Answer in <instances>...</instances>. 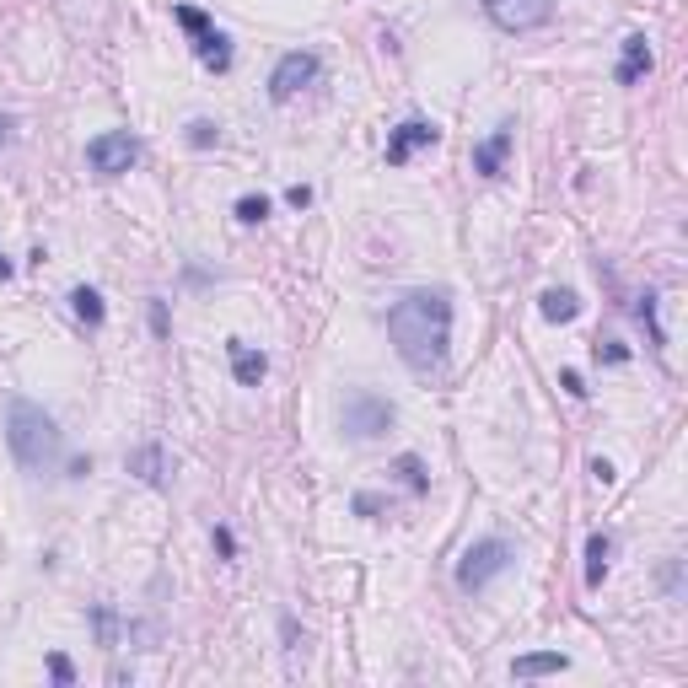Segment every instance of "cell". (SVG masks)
<instances>
[{
    "label": "cell",
    "instance_id": "27",
    "mask_svg": "<svg viewBox=\"0 0 688 688\" xmlns=\"http://www.w3.org/2000/svg\"><path fill=\"white\" fill-rule=\"evenodd\" d=\"M215 549H221V554H237V538L226 533V527H215Z\"/></svg>",
    "mask_w": 688,
    "mask_h": 688
},
{
    "label": "cell",
    "instance_id": "14",
    "mask_svg": "<svg viewBox=\"0 0 688 688\" xmlns=\"http://www.w3.org/2000/svg\"><path fill=\"white\" fill-rule=\"evenodd\" d=\"M608 554H613V538L608 533L586 538V586H602V576H608Z\"/></svg>",
    "mask_w": 688,
    "mask_h": 688
},
{
    "label": "cell",
    "instance_id": "11",
    "mask_svg": "<svg viewBox=\"0 0 688 688\" xmlns=\"http://www.w3.org/2000/svg\"><path fill=\"white\" fill-rule=\"evenodd\" d=\"M651 65H656V54H651V43H645V33H629L624 38V60H619V86H635L640 76H651Z\"/></svg>",
    "mask_w": 688,
    "mask_h": 688
},
{
    "label": "cell",
    "instance_id": "3",
    "mask_svg": "<svg viewBox=\"0 0 688 688\" xmlns=\"http://www.w3.org/2000/svg\"><path fill=\"white\" fill-rule=\"evenodd\" d=\"M393 404H387L382 393H366V387H355L350 398H344V409H339V425H344V436L350 441H377L393 430Z\"/></svg>",
    "mask_w": 688,
    "mask_h": 688
},
{
    "label": "cell",
    "instance_id": "29",
    "mask_svg": "<svg viewBox=\"0 0 688 688\" xmlns=\"http://www.w3.org/2000/svg\"><path fill=\"white\" fill-rule=\"evenodd\" d=\"M11 129H17V119H11V113H0V146L11 140Z\"/></svg>",
    "mask_w": 688,
    "mask_h": 688
},
{
    "label": "cell",
    "instance_id": "6",
    "mask_svg": "<svg viewBox=\"0 0 688 688\" xmlns=\"http://www.w3.org/2000/svg\"><path fill=\"white\" fill-rule=\"evenodd\" d=\"M479 6L500 33H538V27L554 22L559 0H479Z\"/></svg>",
    "mask_w": 688,
    "mask_h": 688
},
{
    "label": "cell",
    "instance_id": "13",
    "mask_svg": "<svg viewBox=\"0 0 688 688\" xmlns=\"http://www.w3.org/2000/svg\"><path fill=\"white\" fill-rule=\"evenodd\" d=\"M565 667H570L565 651H533L511 662V678H549V672H565Z\"/></svg>",
    "mask_w": 688,
    "mask_h": 688
},
{
    "label": "cell",
    "instance_id": "7",
    "mask_svg": "<svg viewBox=\"0 0 688 688\" xmlns=\"http://www.w3.org/2000/svg\"><path fill=\"white\" fill-rule=\"evenodd\" d=\"M86 162H92V172H103V178H124L140 162V140L129 129H108V135H97L86 146Z\"/></svg>",
    "mask_w": 688,
    "mask_h": 688
},
{
    "label": "cell",
    "instance_id": "20",
    "mask_svg": "<svg viewBox=\"0 0 688 688\" xmlns=\"http://www.w3.org/2000/svg\"><path fill=\"white\" fill-rule=\"evenodd\" d=\"M215 140H221V124H210V119H194V124H189V146H194V151H210Z\"/></svg>",
    "mask_w": 688,
    "mask_h": 688
},
{
    "label": "cell",
    "instance_id": "4",
    "mask_svg": "<svg viewBox=\"0 0 688 688\" xmlns=\"http://www.w3.org/2000/svg\"><path fill=\"white\" fill-rule=\"evenodd\" d=\"M172 17H178V27L194 38L199 65L215 70V76H221V70H232V43H226V33L205 17V11H194V6H172Z\"/></svg>",
    "mask_w": 688,
    "mask_h": 688
},
{
    "label": "cell",
    "instance_id": "15",
    "mask_svg": "<svg viewBox=\"0 0 688 688\" xmlns=\"http://www.w3.org/2000/svg\"><path fill=\"white\" fill-rule=\"evenodd\" d=\"M129 473H140L146 484H162V479H167V457H162V447H135V452H129Z\"/></svg>",
    "mask_w": 688,
    "mask_h": 688
},
{
    "label": "cell",
    "instance_id": "2",
    "mask_svg": "<svg viewBox=\"0 0 688 688\" xmlns=\"http://www.w3.org/2000/svg\"><path fill=\"white\" fill-rule=\"evenodd\" d=\"M6 441H11V457L22 463V473H49L60 463V425L33 398H11L6 404Z\"/></svg>",
    "mask_w": 688,
    "mask_h": 688
},
{
    "label": "cell",
    "instance_id": "16",
    "mask_svg": "<svg viewBox=\"0 0 688 688\" xmlns=\"http://www.w3.org/2000/svg\"><path fill=\"white\" fill-rule=\"evenodd\" d=\"M543 318L549 323H570V318H581V296L576 291H543Z\"/></svg>",
    "mask_w": 688,
    "mask_h": 688
},
{
    "label": "cell",
    "instance_id": "23",
    "mask_svg": "<svg viewBox=\"0 0 688 688\" xmlns=\"http://www.w3.org/2000/svg\"><path fill=\"white\" fill-rule=\"evenodd\" d=\"M92 624H97V640L113 645V608H97V613H92Z\"/></svg>",
    "mask_w": 688,
    "mask_h": 688
},
{
    "label": "cell",
    "instance_id": "1",
    "mask_svg": "<svg viewBox=\"0 0 688 688\" xmlns=\"http://www.w3.org/2000/svg\"><path fill=\"white\" fill-rule=\"evenodd\" d=\"M387 339H393L398 361L409 371H430L447 366V344H452V296L447 291H404L387 307Z\"/></svg>",
    "mask_w": 688,
    "mask_h": 688
},
{
    "label": "cell",
    "instance_id": "9",
    "mask_svg": "<svg viewBox=\"0 0 688 688\" xmlns=\"http://www.w3.org/2000/svg\"><path fill=\"white\" fill-rule=\"evenodd\" d=\"M436 140H441V129L430 124V119H404L393 135H387V167H404L414 151H420V146H436Z\"/></svg>",
    "mask_w": 688,
    "mask_h": 688
},
{
    "label": "cell",
    "instance_id": "10",
    "mask_svg": "<svg viewBox=\"0 0 688 688\" xmlns=\"http://www.w3.org/2000/svg\"><path fill=\"white\" fill-rule=\"evenodd\" d=\"M511 140H516V124H495V135L473 146V172H484V178H500V167H506Z\"/></svg>",
    "mask_w": 688,
    "mask_h": 688
},
{
    "label": "cell",
    "instance_id": "5",
    "mask_svg": "<svg viewBox=\"0 0 688 688\" xmlns=\"http://www.w3.org/2000/svg\"><path fill=\"white\" fill-rule=\"evenodd\" d=\"M506 565H511V543L506 538H479L463 559H457V586H463V592H484L495 576H506Z\"/></svg>",
    "mask_w": 688,
    "mask_h": 688
},
{
    "label": "cell",
    "instance_id": "30",
    "mask_svg": "<svg viewBox=\"0 0 688 688\" xmlns=\"http://www.w3.org/2000/svg\"><path fill=\"white\" fill-rule=\"evenodd\" d=\"M11 275H17V264H11L6 253H0V280H11Z\"/></svg>",
    "mask_w": 688,
    "mask_h": 688
},
{
    "label": "cell",
    "instance_id": "8",
    "mask_svg": "<svg viewBox=\"0 0 688 688\" xmlns=\"http://www.w3.org/2000/svg\"><path fill=\"white\" fill-rule=\"evenodd\" d=\"M318 54H307V49H291V54H280V65H275V76H269V97L275 103H291L296 92H307L312 81H318Z\"/></svg>",
    "mask_w": 688,
    "mask_h": 688
},
{
    "label": "cell",
    "instance_id": "22",
    "mask_svg": "<svg viewBox=\"0 0 688 688\" xmlns=\"http://www.w3.org/2000/svg\"><path fill=\"white\" fill-rule=\"evenodd\" d=\"M597 361H613V366H619V361H629V350H624L619 339H602V344H597Z\"/></svg>",
    "mask_w": 688,
    "mask_h": 688
},
{
    "label": "cell",
    "instance_id": "21",
    "mask_svg": "<svg viewBox=\"0 0 688 688\" xmlns=\"http://www.w3.org/2000/svg\"><path fill=\"white\" fill-rule=\"evenodd\" d=\"M49 678H54V683H76V667H70V656H60V651L49 656Z\"/></svg>",
    "mask_w": 688,
    "mask_h": 688
},
{
    "label": "cell",
    "instance_id": "17",
    "mask_svg": "<svg viewBox=\"0 0 688 688\" xmlns=\"http://www.w3.org/2000/svg\"><path fill=\"white\" fill-rule=\"evenodd\" d=\"M70 312H76V318H81V323H92V328H97V323H103V318H108V307H103V296H97V291H92V285H76V291H70Z\"/></svg>",
    "mask_w": 688,
    "mask_h": 688
},
{
    "label": "cell",
    "instance_id": "12",
    "mask_svg": "<svg viewBox=\"0 0 688 688\" xmlns=\"http://www.w3.org/2000/svg\"><path fill=\"white\" fill-rule=\"evenodd\" d=\"M226 355H232V377H237L242 387H258V382H264V371H269L264 350H248L242 339H232V344H226Z\"/></svg>",
    "mask_w": 688,
    "mask_h": 688
},
{
    "label": "cell",
    "instance_id": "24",
    "mask_svg": "<svg viewBox=\"0 0 688 688\" xmlns=\"http://www.w3.org/2000/svg\"><path fill=\"white\" fill-rule=\"evenodd\" d=\"M559 387H565L570 398H586V382H581V371H559Z\"/></svg>",
    "mask_w": 688,
    "mask_h": 688
},
{
    "label": "cell",
    "instance_id": "26",
    "mask_svg": "<svg viewBox=\"0 0 688 688\" xmlns=\"http://www.w3.org/2000/svg\"><path fill=\"white\" fill-rule=\"evenodd\" d=\"M592 479L597 484H613V463H608V457H592Z\"/></svg>",
    "mask_w": 688,
    "mask_h": 688
},
{
    "label": "cell",
    "instance_id": "28",
    "mask_svg": "<svg viewBox=\"0 0 688 688\" xmlns=\"http://www.w3.org/2000/svg\"><path fill=\"white\" fill-rule=\"evenodd\" d=\"M151 328H156V334H167V307H162V301H151Z\"/></svg>",
    "mask_w": 688,
    "mask_h": 688
},
{
    "label": "cell",
    "instance_id": "18",
    "mask_svg": "<svg viewBox=\"0 0 688 688\" xmlns=\"http://www.w3.org/2000/svg\"><path fill=\"white\" fill-rule=\"evenodd\" d=\"M398 473H404V484H409L414 495H425V490H430V479H425V463H420V457H414V452H404V457H398Z\"/></svg>",
    "mask_w": 688,
    "mask_h": 688
},
{
    "label": "cell",
    "instance_id": "25",
    "mask_svg": "<svg viewBox=\"0 0 688 688\" xmlns=\"http://www.w3.org/2000/svg\"><path fill=\"white\" fill-rule=\"evenodd\" d=\"M285 205L307 210V205H312V189H307V183H296V189H285Z\"/></svg>",
    "mask_w": 688,
    "mask_h": 688
},
{
    "label": "cell",
    "instance_id": "19",
    "mask_svg": "<svg viewBox=\"0 0 688 688\" xmlns=\"http://www.w3.org/2000/svg\"><path fill=\"white\" fill-rule=\"evenodd\" d=\"M264 215H269V199H264V194H242V199H237V221L258 226Z\"/></svg>",
    "mask_w": 688,
    "mask_h": 688
}]
</instances>
